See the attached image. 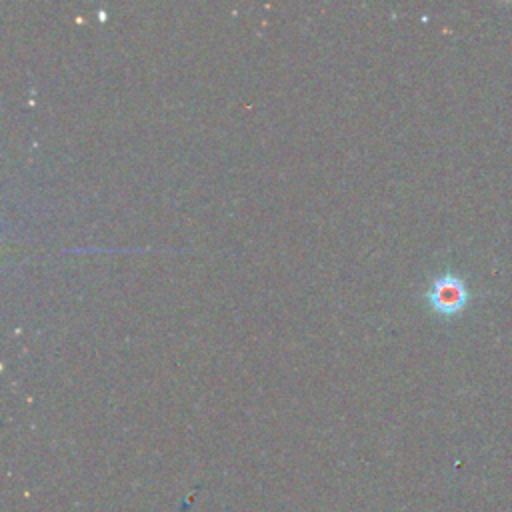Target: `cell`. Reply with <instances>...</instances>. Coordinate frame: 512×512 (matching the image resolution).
Wrapping results in <instances>:
<instances>
[{"mask_svg": "<svg viewBox=\"0 0 512 512\" xmlns=\"http://www.w3.org/2000/svg\"><path fill=\"white\" fill-rule=\"evenodd\" d=\"M470 294L464 280L458 274L444 272L434 278L430 288L426 290V300L434 312L442 316H454L464 310Z\"/></svg>", "mask_w": 512, "mask_h": 512, "instance_id": "6da1fadb", "label": "cell"}]
</instances>
